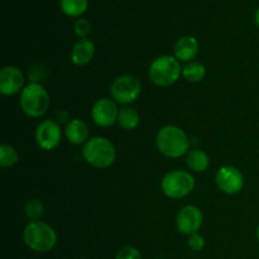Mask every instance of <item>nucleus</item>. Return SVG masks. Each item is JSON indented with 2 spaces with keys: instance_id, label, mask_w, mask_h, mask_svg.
<instances>
[{
  "instance_id": "nucleus-24",
  "label": "nucleus",
  "mask_w": 259,
  "mask_h": 259,
  "mask_svg": "<svg viewBox=\"0 0 259 259\" xmlns=\"http://www.w3.org/2000/svg\"><path fill=\"white\" fill-rule=\"evenodd\" d=\"M187 244H189L190 249L194 250V252H200V250L204 249L205 247V238L201 234L196 233V234H192L189 237L187 240Z\"/></svg>"
},
{
  "instance_id": "nucleus-9",
  "label": "nucleus",
  "mask_w": 259,
  "mask_h": 259,
  "mask_svg": "<svg viewBox=\"0 0 259 259\" xmlns=\"http://www.w3.org/2000/svg\"><path fill=\"white\" fill-rule=\"evenodd\" d=\"M215 184H217L218 189L225 194H239L244 187V176L237 167L223 166L217 171Z\"/></svg>"
},
{
  "instance_id": "nucleus-18",
  "label": "nucleus",
  "mask_w": 259,
  "mask_h": 259,
  "mask_svg": "<svg viewBox=\"0 0 259 259\" xmlns=\"http://www.w3.org/2000/svg\"><path fill=\"white\" fill-rule=\"evenodd\" d=\"M89 7L88 0H60V8L63 14L71 18L81 17Z\"/></svg>"
},
{
  "instance_id": "nucleus-16",
  "label": "nucleus",
  "mask_w": 259,
  "mask_h": 259,
  "mask_svg": "<svg viewBox=\"0 0 259 259\" xmlns=\"http://www.w3.org/2000/svg\"><path fill=\"white\" fill-rule=\"evenodd\" d=\"M186 164L190 171L196 174L205 172L210 164L209 156L202 149H192L186 154Z\"/></svg>"
},
{
  "instance_id": "nucleus-3",
  "label": "nucleus",
  "mask_w": 259,
  "mask_h": 259,
  "mask_svg": "<svg viewBox=\"0 0 259 259\" xmlns=\"http://www.w3.org/2000/svg\"><path fill=\"white\" fill-rule=\"evenodd\" d=\"M23 240L29 249L38 253L52 250L57 244V233L50 224L40 220L29 222L23 232Z\"/></svg>"
},
{
  "instance_id": "nucleus-23",
  "label": "nucleus",
  "mask_w": 259,
  "mask_h": 259,
  "mask_svg": "<svg viewBox=\"0 0 259 259\" xmlns=\"http://www.w3.org/2000/svg\"><path fill=\"white\" fill-rule=\"evenodd\" d=\"M73 30H75V33L80 38H86V35H88L91 30L90 22L83 19V18H80V19H77L73 23Z\"/></svg>"
},
{
  "instance_id": "nucleus-20",
  "label": "nucleus",
  "mask_w": 259,
  "mask_h": 259,
  "mask_svg": "<svg viewBox=\"0 0 259 259\" xmlns=\"http://www.w3.org/2000/svg\"><path fill=\"white\" fill-rule=\"evenodd\" d=\"M18 159H19V154H18L17 149L14 147L9 146V144H2L0 146V166L3 168H9L17 164Z\"/></svg>"
},
{
  "instance_id": "nucleus-11",
  "label": "nucleus",
  "mask_w": 259,
  "mask_h": 259,
  "mask_svg": "<svg viewBox=\"0 0 259 259\" xmlns=\"http://www.w3.org/2000/svg\"><path fill=\"white\" fill-rule=\"evenodd\" d=\"M202 223H204V215L200 207L195 205H186L177 212L176 227L181 234L189 237L196 234L202 227Z\"/></svg>"
},
{
  "instance_id": "nucleus-14",
  "label": "nucleus",
  "mask_w": 259,
  "mask_h": 259,
  "mask_svg": "<svg viewBox=\"0 0 259 259\" xmlns=\"http://www.w3.org/2000/svg\"><path fill=\"white\" fill-rule=\"evenodd\" d=\"M95 56V45L91 39L81 38L71 50V62L76 66H86Z\"/></svg>"
},
{
  "instance_id": "nucleus-7",
  "label": "nucleus",
  "mask_w": 259,
  "mask_h": 259,
  "mask_svg": "<svg viewBox=\"0 0 259 259\" xmlns=\"http://www.w3.org/2000/svg\"><path fill=\"white\" fill-rule=\"evenodd\" d=\"M142 94V82L133 75H121L110 85L111 99L116 104L129 105L139 99Z\"/></svg>"
},
{
  "instance_id": "nucleus-17",
  "label": "nucleus",
  "mask_w": 259,
  "mask_h": 259,
  "mask_svg": "<svg viewBox=\"0 0 259 259\" xmlns=\"http://www.w3.org/2000/svg\"><path fill=\"white\" fill-rule=\"evenodd\" d=\"M139 121H141V115L137 109L132 106H124L119 110L118 124L124 131H133L139 125Z\"/></svg>"
},
{
  "instance_id": "nucleus-2",
  "label": "nucleus",
  "mask_w": 259,
  "mask_h": 259,
  "mask_svg": "<svg viewBox=\"0 0 259 259\" xmlns=\"http://www.w3.org/2000/svg\"><path fill=\"white\" fill-rule=\"evenodd\" d=\"M82 157L95 168H109L115 162L116 149L110 139L93 137L82 147Z\"/></svg>"
},
{
  "instance_id": "nucleus-8",
  "label": "nucleus",
  "mask_w": 259,
  "mask_h": 259,
  "mask_svg": "<svg viewBox=\"0 0 259 259\" xmlns=\"http://www.w3.org/2000/svg\"><path fill=\"white\" fill-rule=\"evenodd\" d=\"M35 143L43 151H53L57 148L62 139V131L56 120L46 119L38 124L35 129Z\"/></svg>"
},
{
  "instance_id": "nucleus-4",
  "label": "nucleus",
  "mask_w": 259,
  "mask_h": 259,
  "mask_svg": "<svg viewBox=\"0 0 259 259\" xmlns=\"http://www.w3.org/2000/svg\"><path fill=\"white\" fill-rule=\"evenodd\" d=\"M148 76L156 86L168 88L176 83L182 76L181 62L175 56H159L149 66Z\"/></svg>"
},
{
  "instance_id": "nucleus-15",
  "label": "nucleus",
  "mask_w": 259,
  "mask_h": 259,
  "mask_svg": "<svg viewBox=\"0 0 259 259\" xmlns=\"http://www.w3.org/2000/svg\"><path fill=\"white\" fill-rule=\"evenodd\" d=\"M65 136L67 141L73 146H81L89 141V126L82 119H71L65 128Z\"/></svg>"
},
{
  "instance_id": "nucleus-10",
  "label": "nucleus",
  "mask_w": 259,
  "mask_h": 259,
  "mask_svg": "<svg viewBox=\"0 0 259 259\" xmlns=\"http://www.w3.org/2000/svg\"><path fill=\"white\" fill-rule=\"evenodd\" d=\"M119 110L118 104L109 98L99 99L94 103L93 109H91V118L96 125L101 128H109L118 123Z\"/></svg>"
},
{
  "instance_id": "nucleus-5",
  "label": "nucleus",
  "mask_w": 259,
  "mask_h": 259,
  "mask_svg": "<svg viewBox=\"0 0 259 259\" xmlns=\"http://www.w3.org/2000/svg\"><path fill=\"white\" fill-rule=\"evenodd\" d=\"M20 109L29 118H40L51 105L48 91L39 82H29L20 93Z\"/></svg>"
},
{
  "instance_id": "nucleus-12",
  "label": "nucleus",
  "mask_w": 259,
  "mask_h": 259,
  "mask_svg": "<svg viewBox=\"0 0 259 259\" xmlns=\"http://www.w3.org/2000/svg\"><path fill=\"white\" fill-rule=\"evenodd\" d=\"M24 89V75L15 66H5L0 71V93L13 96Z\"/></svg>"
},
{
  "instance_id": "nucleus-25",
  "label": "nucleus",
  "mask_w": 259,
  "mask_h": 259,
  "mask_svg": "<svg viewBox=\"0 0 259 259\" xmlns=\"http://www.w3.org/2000/svg\"><path fill=\"white\" fill-rule=\"evenodd\" d=\"M254 19H255V24H257V27L259 28V8L257 10H255V15H254Z\"/></svg>"
},
{
  "instance_id": "nucleus-26",
  "label": "nucleus",
  "mask_w": 259,
  "mask_h": 259,
  "mask_svg": "<svg viewBox=\"0 0 259 259\" xmlns=\"http://www.w3.org/2000/svg\"><path fill=\"white\" fill-rule=\"evenodd\" d=\"M255 235H257V239H258V242H259V225H258V228H257V232H255Z\"/></svg>"
},
{
  "instance_id": "nucleus-22",
  "label": "nucleus",
  "mask_w": 259,
  "mask_h": 259,
  "mask_svg": "<svg viewBox=\"0 0 259 259\" xmlns=\"http://www.w3.org/2000/svg\"><path fill=\"white\" fill-rule=\"evenodd\" d=\"M115 259H142V254L136 247L132 245H125L121 249L118 250Z\"/></svg>"
},
{
  "instance_id": "nucleus-1",
  "label": "nucleus",
  "mask_w": 259,
  "mask_h": 259,
  "mask_svg": "<svg viewBox=\"0 0 259 259\" xmlns=\"http://www.w3.org/2000/svg\"><path fill=\"white\" fill-rule=\"evenodd\" d=\"M156 146L162 156L167 158H180L189 153L190 139L180 126L164 125L157 133Z\"/></svg>"
},
{
  "instance_id": "nucleus-21",
  "label": "nucleus",
  "mask_w": 259,
  "mask_h": 259,
  "mask_svg": "<svg viewBox=\"0 0 259 259\" xmlns=\"http://www.w3.org/2000/svg\"><path fill=\"white\" fill-rule=\"evenodd\" d=\"M24 212L30 222L40 220V218L43 217L42 201L38 199H33V200H29V201H27L24 205Z\"/></svg>"
},
{
  "instance_id": "nucleus-6",
  "label": "nucleus",
  "mask_w": 259,
  "mask_h": 259,
  "mask_svg": "<svg viewBox=\"0 0 259 259\" xmlns=\"http://www.w3.org/2000/svg\"><path fill=\"white\" fill-rule=\"evenodd\" d=\"M161 189L168 199H184L195 189V177L191 172L175 169L163 176Z\"/></svg>"
},
{
  "instance_id": "nucleus-19",
  "label": "nucleus",
  "mask_w": 259,
  "mask_h": 259,
  "mask_svg": "<svg viewBox=\"0 0 259 259\" xmlns=\"http://www.w3.org/2000/svg\"><path fill=\"white\" fill-rule=\"evenodd\" d=\"M205 75H206V68L197 61H191L182 67V76L189 82H200Z\"/></svg>"
},
{
  "instance_id": "nucleus-13",
  "label": "nucleus",
  "mask_w": 259,
  "mask_h": 259,
  "mask_svg": "<svg viewBox=\"0 0 259 259\" xmlns=\"http://www.w3.org/2000/svg\"><path fill=\"white\" fill-rule=\"evenodd\" d=\"M199 53V42L192 35H184L175 43L174 55L180 62H191Z\"/></svg>"
}]
</instances>
